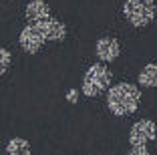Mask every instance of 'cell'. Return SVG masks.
Masks as SVG:
<instances>
[{"mask_svg": "<svg viewBox=\"0 0 157 155\" xmlns=\"http://www.w3.org/2000/svg\"><path fill=\"white\" fill-rule=\"evenodd\" d=\"M95 55L99 56L101 63H113L117 56L121 55V45L117 38L113 37H103L95 45Z\"/></svg>", "mask_w": 157, "mask_h": 155, "instance_id": "cell-6", "label": "cell"}, {"mask_svg": "<svg viewBox=\"0 0 157 155\" xmlns=\"http://www.w3.org/2000/svg\"><path fill=\"white\" fill-rule=\"evenodd\" d=\"M4 155H33L30 143L26 139H22V137H14V139L8 141V145L4 149Z\"/></svg>", "mask_w": 157, "mask_h": 155, "instance_id": "cell-9", "label": "cell"}, {"mask_svg": "<svg viewBox=\"0 0 157 155\" xmlns=\"http://www.w3.org/2000/svg\"><path fill=\"white\" fill-rule=\"evenodd\" d=\"M38 26L42 28L46 41H65V37H67L65 22L52 18V16H48V18H44V20H38Z\"/></svg>", "mask_w": 157, "mask_h": 155, "instance_id": "cell-7", "label": "cell"}, {"mask_svg": "<svg viewBox=\"0 0 157 155\" xmlns=\"http://www.w3.org/2000/svg\"><path fill=\"white\" fill-rule=\"evenodd\" d=\"M157 137V125L151 119H141L131 127L129 131V143L131 147H139V145H147L149 141H153Z\"/></svg>", "mask_w": 157, "mask_h": 155, "instance_id": "cell-5", "label": "cell"}, {"mask_svg": "<svg viewBox=\"0 0 157 155\" xmlns=\"http://www.w3.org/2000/svg\"><path fill=\"white\" fill-rule=\"evenodd\" d=\"M127 155H149V151L145 149V145H139V147H133Z\"/></svg>", "mask_w": 157, "mask_h": 155, "instance_id": "cell-12", "label": "cell"}, {"mask_svg": "<svg viewBox=\"0 0 157 155\" xmlns=\"http://www.w3.org/2000/svg\"><path fill=\"white\" fill-rule=\"evenodd\" d=\"M51 16V6L46 4L44 0H30L26 4V18L38 22V20H44Z\"/></svg>", "mask_w": 157, "mask_h": 155, "instance_id": "cell-8", "label": "cell"}, {"mask_svg": "<svg viewBox=\"0 0 157 155\" xmlns=\"http://www.w3.org/2000/svg\"><path fill=\"white\" fill-rule=\"evenodd\" d=\"M141 103V91L137 85L131 83H119L107 91V107L115 117H125L137 111Z\"/></svg>", "mask_w": 157, "mask_h": 155, "instance_id": "cell-1", "label": "cell"}, {"mask_svg": "<svg viewBox=\"0 0 157 155\" xmlns=\"http://www.w3.org/2000/svg\"><path fill=\"white\" fill-rule=\"evenodd\" d=\"M125 20L135 28H143L155 18V0H125Z\"/></svg>", "mask_w": 157, "mask_h": 155, "instance_id": "cell-3", "label": "cell"}, {"mask_svg": "<svg viewBox=\"0 0 157 155\" xmlns=\"http://www.w3.org/2000/svg\"><path fill=\"white\" fill-rule=\"evenodd\" d=\"M67 101H69V103H77V101H78L77 89H69V91H67Z\"/></svg>", "mask_w": 157, "mask_h": 155, "instance_id": "cell-13", "label": "cell"}, {"mask_svg": "<svg viewBox=\"0 0 157 155\" xmlns=\"http://www.w3.org/2000/svg\"><path fill=\"white\" fill-rule=\"evenodd\" d=\"M44 41H46V37H44V32H42V28L38 26V22L26 24L22 28V32H20V37H18V42L22 46V50L28 52V55L38 52L40 46L44 45Z\"/></svg>", "mask_w": 157, "mask_h": 155, "instance_id": "cell-4", "label": "cell"}, {"mask_svg": "<svg viewBox=\"0 0 157 155\" xmlns=\"http://www.w3.org/2000/svg\"><path fill=\"white\" fill-rule=\"evenodd\" d=\"M10 60H12L10 52H8L6 48H2V46H0V75H4L6 71H8V67H10Z\"/></svg>", "mask_w": 157, "mask_h": 155, "instance_id": "cell-11", "label": "cell"}, {"mask_svg": "<svg viewBox=\"0 0 157 155\" xmlns=\"http://www.w3.org/2000/svg\"><path fill=\"white\" fill-rule=\"evenodd\" d=\"M111 71L105 67L103 63H95L87 68V73L83 75V95L85 97H99L105 91H109L111 85Z\"/></svg>", "mask_w": 157, "mask_h": 155, "instance_id": "cell-2", "label": "cell"}, {"mask_svg": "<svg viewBox=\"0 0 157 155\" xmlns=\"http://www.w3.org/2000/svg\"><path fill=\"white\" fill-rule=\"evenodd\" d=\"M139 85L141 87H157V64L149 63L139 73Z\"/></svg>", "mask_w": 157, "mask_h": 155, "instance_id": "cell-10", "label": "cell"}]
</instances>
